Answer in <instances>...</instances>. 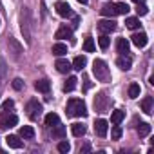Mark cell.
<instances>
[{
	"mask_svg": "<svg viewBox=\"0 0 154 154\" xmlns=\"http://www.w3.org/2000/svg\"><path fill=\"white\" fill-rule=\"evenodd\" d=\"M67 114L76 116V118H85L87 116V107L80 98H71L67 102Z\"/></svg>",
	"mask_w": 154,
	"mask_h": 154,
	"instance_id": "1",
	"label": "cell"
},
{
	"mask_svg": "<svg viewBox=\"0 0 154 154\" xmlns=\"http://www.w3.org/2000/svg\"><path fill=\"white\" fill-rule=\"evenodd\" d=\"M93 74L96 76L98 82H111V71H109L107 63L100 58H96L93 62Z\"/></svg>",
	"mask_w": 154,
	"mask_h": 154,
	"instance_id": "2",
	"label": "cell"
},
{
	"mask_svg": "<svg viewBox=\"0 0 154 154\" xmlns=\"http://www.w3.org/2000/svg\"><path fill=\"white\" fill-rule=\"evenodd\" d=\"M31 27H33V18H31V13L27 8H22V13H20V29H22V35L26 38L27 44H31Z\"/></svg>",
	"mask_w": 154,
	"mask_h": 154,
	"instance_id": "3",
	"label": "cell"
},
{
	"mask_svg": "<svg viewBox=\"0 0 154 154\" xmlns=\"http://www.w3.org/2000/svg\"><path fill=\"white\" fill-rule=\"evenodd\" d=\"M26 111H27L29 120L36 122V120L40 118V114H42V103H40L38 100H29L27 105H26Z\"/></svg>",
	"mask_w": 154,
	"mask_h": 154,
	"instance_id": "4",
	"label": "cell"
},
{
	"mask_svg": "<svg viewBox=\"0 0 154 154\" xmlns=\"http://www.w3.org/2000/svg\"><path fill=\"white\" fill-rule=\"evenodd\" d=\"M18 123V118L15 114H6L2 112L0 114V131H6V129H11Z\"/></svg>",
	"mask_w": 154,
	"mask_h": 154,
	"instance_id": "5",
	"label": "cell"
},
{
	"mask_svg": "<svg viewBox=\"0 0 154 154\" xmlns=\"http://www.w3.org/2000/svg\"><path fill=\"white\" fill-rule=\"evenodd\" d=\"M54 9H56V13H58L60 17H63V18L72 17V9H71V6H69L67 2H62V0H58V2L54 4Z\"/></svg>",
	"mask_w": 154,
	"mask_h": 154,
	"instance_id": "6",
	"label": "cell"
},
{
	"mask_svg": "<svg viewBox=\"0 0 154 154\" xmlns=\"http://www.w3.org/2000/svg\"><path fill=\"white\" fill-rule=\"evenodd\" d=\"M98 29H100L103 35H107V33H112V31L116 29V22H114L112 18H107V20H100V22H98Z\"/></svg>",
	"mask_w": 154,
	"mask_h": 154,
	"instance_id": "7",
	"label": "cell"
},
{
	"mask_svg": "<svg viewBox=\"0 0 154 154\" xmlns=\"http://www.w3.org/2000/svg\"><path fill=\"white\" fill-rule=\"evenodd\" d=\"M54 67H56V71H58V72H62V74H67V72L72 69L71 62H69V60H65V58H58V60H56V63H54Z\"/></svg>",
	"mask_w": 154,
	"mask_h": 154,
	"instance_id": "8",
	"label": "cell"
},
{
	"mask_svg": "<svg viewBox=\"0 0 154 154\" xmlns=\"http://www.w3.org/2000/svg\"><path fill=\"white\" fill-rule=\"evenodd\" d=\"M94 109L98 112H105L107 111V96L103 93H100L96 98H94Z\"/></svg>",
	"mask_w": 154,
	"mask_h": 154,
	"instance_id": "9",
	"label": "cell"
},
{
	"mask_svg": "<svg viewBox=\"0 0 154 154\" xmlns=\"http://www.w3.org/2000/svg\"><path fill=\"white\" fill-rule=\"evenodd\" d=\"M107 131H109V125H107V122L105 120H96L94 122V132L100 136V138H103V136H107Z\"/></svg>",
	"mask_w": 154,
	"mask_h": 154,
	"instance_id": "10",
	"label": "cell"
},
{
	"mask_svg": "<svg viewBox=\"0 0 154 154\" xmlns=\"http://www.w3.org/2000/svg\"><path fill=\"white\" fill-rule=\"evenodd\" d=\"M54 38H58V40L72 38V29H71V27H67V26H60V27H58V31L54 33Z\"/></svg>",
	"mask_w": 154,
	"mask_h": 154,
	"instance_id": "11",
	"label": "cell"
},
{
	"mask_svg": "<svg viewBox=\"0 0 154 154\" xmlns=\"http://www.w3.org/2000/svg\"><path fill=\"white\" fill-rule=\"evenodd\" d=\"M147 42H149V36H147L145 33H136V35H132V44H134L136 47H145Z\"/></svg>",
	"mask_w": 154,
	"mask_h": 154,
	"instance_id": "12",
	"label": "cell"
},
{
	"mask_svg": "<svg viewBox=\"0 0 154 154\" xmlns=\"http://www.w3.org/2000/svg\"><path fill=\"white\" fill-rule=\"evenodd\" d=\"M116 65H118L122 71H129V69L132 67V60H131L127 54H122V56L116 60Z\"/></svg>",
	"mask_w": 154,
	"mask_h": 154,
	"instance_id": "13",
	"label": "cell"
},
{
	"mask_svg": "<svg viewBox=\"0 0 154 154\" xmlns=\"http://www.w3.org/2000/svg\"><path fill=\"white\" fill-rule=\"evenodd\" d=\"M100 13H102L103 17H107V18H112V17H116V8H114V2H109V4H105V6L100 9Z\"/></svg>",
	"mask_w": 154,
	"mask_h": 154,
	"instance_id": "14",
	"label": "cell"
},
{
	"mask_svg": "<svg viewBox=\"0 0 154 154\" xmlns=\"http://www.w3.org/2000/svg\"><path fill=\"white\" fill-rule=\"evenodd\" d=\"M6 143H8L11 149H22V145H24V141H22L18 136H15V134H9V136L6 138Z\"/></svg>",
	"mask_w": 154,
	"mask_h": 154,
	"instance_id": "15",
	"label": "cell"
},
{
	"mask_svg": "<svg viewBox=\"0 0 154 154\" xmlns=\"http://www.w3.org/2000/svg\"><path fill=\"white\" fill-rule=\"evenodd\" d=\"M129 47H131V44H129L127 38H120L118 44H116V51H118L120 54H127V53H129Z\"/></svg>",
	"mask_w": 154,
	"mask_h": 154,
	"instance_id": "16",
	"label": "cell"
},
{
	"mask_svg": "<svg viewBox=\"0 0 154 154\" xmlns=\"http://www.w3.org/2000/svg\"><path fill=\"white\" fill-rule=\"evenodd\" d=\"M71 132H72V136H76V138H82V136L85 134V125H84V123H72V125H71Z\"/></svg>",
	"mask_w": 154,
	"mask_h": 154,
	"instance_id": "17",
	"label": "cell"
},
{
	"mask_svg": "<svg viewBox=\"0 0 154 154\" xmlns=\"http://www.w3.org/2000/svg\"><path fill=\"white\" fill-rule=\"evenodd\" d=\"M71 65H72V69H76V71H82V69L87 65V58H85V56H76Z\"/></svg>",
	"mask_w": 154,
	"mask_h": 154,
	"instance_id": "18",
	"label": "cell"
},
{
	"mask_svg": "<svg viewBox=\"0 0 154 154\" xmlns=\"http://www.w3.org/2000/svg\"><path fill=\"white\" fill-rule=\"evenodd\" d=\"M141 111L145 114H152V96H145L141 100Z\"/></svg>",
	"mask_w": 154,
	"mask_h": 154,
	"instance_id": "19",
	"label": "cell"
},
{
	"mask_svg": "<svg viewBox=\"0 0 154 154\" xmlns=\"http://www.w3.org/2000/svg\"><path fill=\"white\" fill-rule=\"evenodd\" d=\"M58 123H60V116H58L56 112L45 114V125H47V127H54V125H58Z\"/></svg>",
	"mask_w": 154,
	"mask_h": 154,
	"instance_id": "20",
	"label": "cell"
},
{
	"mask_svg": "<svg viewBox=\"0 0 154 154\" xmlns=\"http://www.w3.org/2000/svg\"><path fill=\"white\" fill-rule=\"evenodd\" d=\"M20 138H24V140H33V138H35V129L29 127V125H24V127L20 129Z\"/></svg>",
	"mask_w": 154,
	"mask_h": 154,
	"instance_id": "21",
	"label": "cell"
},
{
	"mask_svg": "<svg viewBox=\"0 0 154 154\" xmlns=\"http://www.w3.org/2000/svg\"><path fill=\"white\" fill-rule=\"evenodd\" d=\"M76 82H78V78H76V76H69V78H67V82L63 84V91H65V93H71V91H74V87H76Z\"/></svg>",
	"mask_w": 154,
	"mask_h": 154,
	"instance_id": "22",
	"label": "cell"
},
{
	"mask_svg": "<svg viewBox=\"0 0 154 154\" xmlns=\"http://www.w3.org/2000/svg\"><path fill=\"white\" fill-rule=\"evenodd\" d=\"M65 53H67V45H65V44L58 42V44L53 45V54H54V56H63Z\"/></svg>",
	"mask_w": 154,
	"mask_h": 154,
	"instance_id": "23",
	"label": "cell"
},
{
	"mask_svg": "<svg viewBox=\"0 0 154 154\" xmlns=\"http://www.w3.org/2000/svg\"><path fill=\"white\" fill-rule=\"evenodd\" d=\"M35 89H36L38 93H49V89H51V84H49L47 80H38V82L35 84Z\"/></svg>",
	"mask_w": 154,
	"mask_h": 154,
	"instance_id": "24",
	"label": "cell"
},
{
	"mask_svg": "<svg viewBox=\"0 0 154 154\" xmlns=\"http://www.w3.org/2000/svg\"><path fill=\"white\" fill-rule=\"evenodd\" d=\"M123 118H125V112H123V111H120V109L112 111V114H111V122H112V123H122V122H123Z\"/></svg>",
	"mask_w": 154,
	"mask_h": 154,
	"instance_id": "25",
	"label": "cell"
},
{
	"mask_svg": "<svg viewBox=\"0 0 154 154\" xmlns=\"http://www.w3.org/2000/svg\"><path fill=\"white\" fill-rule=\"evenodd\" d=\"M65 134H67V131H65V127L63 125H54L53 127V138H65Z\"/></svg>",
	"mask_w": 154,
	"mask_h": 154,
	"instance_id": "26",
	"label": "cell"
},
{
	"mask_svg": "<svg viewBox=\"0 0 154 154\" xmlns=\"http://www.w3.org/2000/svg\"><path fill=\"white\" fill-rule=\"evenodd\" d=\"M114 8H116V15H127L131 11V8L125 2H118V4H114Z\"/></svg>",
	"mask_w": 154,
	"mask_h": 154,
	"instance_id": "27",
	"label": "cell"
},
{
	"mask_svg": "<svg viewBox=\"0 0 154 154\" xmlns=\"http://www.w3.org/2000/svg\"><path fill=\"white\" fill-rule=\"evenodd\" d=\"M96 49V45H94V40L91 38V36H87L85 40H84V51L85 53H93Z\"/></svg>",
	"mask_w": 154,
	"mask_h": 154,
	"instance_id": "28",
	"label": "cell"
},
{
	"mask_svg": "<svg viewBox=\"0 0 154 154\" xmlns=\"http://www.w3.org/2000/svg\"><path fill=\"white\" fill-rule=\"evenodd\" d=\"M138 134H140L141 138H143V136H149V134H150V125L145 123V122L140 123V125H138Z\"/></svg>",
	"mask_w": 154,
	"mask_h": 154,
	"instance_id": "29",
	"label": "cell"
},
{
	"mask_svg": "<svg viewBox=\"0 0 154 154\" xmlns=\"http://www.w3.org/2000/svg\"><path fill=\"white\" fill-rule=\"evenodd\" d=\"M125 24H127L129 29H138V27H140V18H136V17H129V18L125 20Z\"/></svg>",
	"mask_w": 154,
	"mask_h": 154,
	"instance_id": "30",
	"label": "cell"
},
{
	"mask_svg": "<svg viewBox=\"0 0 154 154\" xmlns=\"http://www.w3.org/2000/svg\"><path fill=\"white\" fill-rule=\"evenodd\" d=\"M138 96H140V85H138V84H131V85H129V98L134 100V98H138Z\"/></svg>",
	"mask_w": 154,
	"mask_h": 154,
	"instance_id": "31",
	"label": "cell"
},
{
	"mask_svg": "<svg viewBox=\"0 0 154 154\" xmlns=\"http://www.w3.org/2000/svg\"><path fill=\"white\" fill-rule=\"evenodd\" d=\"M109 44H111V38H109L107 35H102V36L98 38V45H100V49H107Z\"/></svg>",
	"mask_w": 154,
	"mask_h": 154,
	"instance_id": "32",
	"label": "cell"
},
{
	"mask_svg": "<svg viewBox=\"0 0 154 154\" xmlns=\"http://www.w3.org/2000/svg\"><path fill=\"white\" fill-rule=\"evenodd\" d=\"M9 45H13V54H15V58H18L20 53H22V45H18V44L15 42V38H9Z\"/></svg>",
	"mask_w": 154,
	"mask_h": 154,
	"instance_id": "33",
	"label": "cell"
},
{
	"mask_svg": "<svg viewBox=\"0 0 154 154\" xmlns=\"http://www.w3.org/2000/svg\"><path fill=\"white\" fill-rule=\"evenodd\" d=\"M111 136H112V140H120L122 138V127H120V123H114V127L111 131Z\"/></svg>",
	"mask_w": 154,
	"mask_h": 154,
	"instance_id": "34",
	"label": "cell"
},
{
	"mask_svg": "<svg viewBox=\"0 0 154 154\" xmlns=\"http://www.w3.org/2000/svg\"><path fill=\"white\" fill-rule=\"evenodd\" d=\"M58 150H60V152H63V154H65V152H69V150H71L69 141H60V143H58Z\"/></svg>",
	"mask_w": 154,
	"mask_h": 154,
	"instance_id": "35",
	"label": "cell"
},
{
	"mask_svg": "<svg viewBox=\"0 0 154 154\" xmlns=\"http://www.w3.org/2000/svg\"><path fill=\"white\" fill-rule=\"evenodd\" d=\"M136 11H138V15H141V17H143V15H147V13H149V8H147L145 4H138Z\"/></svg>",
	"mask_w": 154,
	"mask_h": 154,
	"instance_id": "36",
	"label": "cell"
},
{
	"mask_svg": "<svg viewBox=\"0 0 154 154\" xmlns=\"http://www.w3.org/2000/svg\"><path fill=\"white\" fill-rule=\"evenodd\" d=\"M22 87H24V82H22L20 78H15V80H13V89H17V91H20Z\"/></svg>",
	"mask_w": 154,
	"mask_h": 154,
	"instance_id": "37",
	"label": "cell"
},
{
	"mask_svg": "<svg viewBox=\"0 0 154 154\" xmlns=\"http://www.w3.org/2000/svg\"><path fill=\"white\" fill-rule=\"evenodd\" d=\"M15 107V102L13 100H6L4 103H2V111H8V109H13Z\"/></svg>",
	"mask_w": 154,
	"mask_h": 154,
	"instance_id": "38",
	"label": "cell"
},
{
	"mask_svg": "<svg viewBox=\"0 0 154 154\" xmlns=\"http://www.w3.org/2000/svg\"><path fill=\"white\" fill-rule=\"evenodd\" d=\"M89 150H91V145H89V143H85L84 147H80V152H82V154H85V152H89Z\"/></svg>",
	"mask_w": 154,
	"mask_h": 154,
	"instance_id": "39",
	"label": "cell"
},
{
	"mask_svg": "<svg viewBox=\"0 0 154 154\" xmlns=\"http://www.w3.org/2000/svg\"><path fill=\"white\" fill-rule=\"evenodd\" d=\"M132 2H136V4H143L145 0H132Z\"/></svg>",
	"mask_w": 154,
	"mask_h": 154,
	"instance_id": "40",
	"label": "cell"
},
{
	"mask_svg": "<svg viewBox=\"0 0 154 154\" xmlns=\"http://www.w3.org/2000/svg\"><path fill=\"white\" fill-rule=\"evenodd\" d=\"M78 2H80V4H87V2H89V0H78Z\"/></svg>",
	"mask_w": 154,
	"mask_h": 154,
	"instance_id": "41",
	"label": "cell"
},
{
	"mask_svg": "<svg viewBox=\"0 0 154 154\" xmlns=\"http://www.w3.org/2000/svg\"><path fill=\"white\" fill-rule=\"evenodd\" d=\"M0 9H2V0H0Z\"/></svg>",
	"mask_w": 154,
	"mask_h": 154,
	"instance_id": "42",
	"label": "cell"
}]
</instances>
